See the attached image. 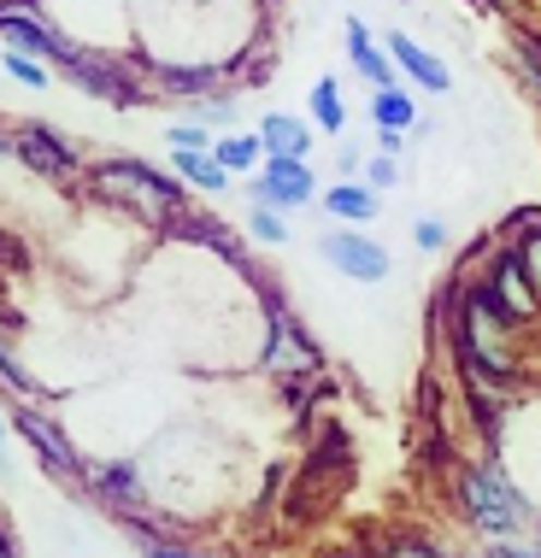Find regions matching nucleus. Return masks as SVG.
<instances>
[{
    "mask_svg": "<svg viewBox=\"0 0 541 558\" xmlns=\"http://www.w3.org/2000/svg\"><path fill=\"white\" fill-rule=\"evenodd\" d=\"M95 189L112 194V201H124V206H135L142 218H171L177 201H183V194L165 183L159 171H147L142 159H112V165H100V171H95Z\"/></svg>",
    "mask_w": 541,
    "mask_h": 558,
    "instance_id": "nucleus-1",
    "label": "nucleus"
},
{
    "mask_svg": "<svg viewBox=\"0 0 541 558\" xmlns=\"http://www.w3.org/2000/svg\"><path fill=\"white\" fill-rule=\"evenodd\" d=\"M465 506H471V518L483 523L489 535H513V530H524V518H530V506L518 500V488L501 471H471L465 476Z\"/></svg>",
    "mask_w": 541,
    "mask_h": 558,
    "instance_id": "nucleus-2",
    "label": "nucleus"
},
{
    "mask_svg": "<svg viewBox=\"0 0 541 558\" xmlns=\"http://www.w3.org/2000/svg\"><path fill=\"white\" fill-rule=\"evenodd\" d=\"M318 253L341 270V277H353V282H383V277H388V253L377 247V241L353 235V230L324 235V241H318Z\"/></svg>",
    "mask_w": 541,
    "mask_h": 558,
    "instance_id": "nucleus-3",
    "label": "nucleus"
},
{
    "mask_svg": "<svg viewBox=\"0 0 541 558\" xmlns=\"http://www.w3.org/2000/svg\"><path fill=\"white\" fill-rule=\"evenodd\" d=\"M253 201H260V206H282V213H300V206L312 201V171H306V159L270 154L265 177L253 183Z\"/></svg>",
    "mask_w": 541,
    "mask_h": 558,
    "instance_id": "nucleus-4",
    "label": "nucleus"
},
{
    "mask_svg": "<svg viewBox=\"0 0 541 558\" xmlns=\"http://www.w3.org/2000/svg\"><path fill=\"white\" fill-rule=\"evenodd\" d=\"M0 41H12V48H24V53H41V59H53V65H71V59H77V48H71L53 24H41L36 12L0 7Z\"/></svg>",
    "mask_w": 541,
    "mask_h": 558,
    "instance_id": "nucleus-5",
    "label": "nucleus"
},
{
    "mask_svg": "<svg viewBox=\"0 0 541 558\" xmlns=\"http://www.w3.org/2000/svg\"><path fill=\"white\" fill-rule=\"evenodd\" d=\"M59 71H65V83H77L83 95L107 100V107H135V88L124 83V71H118V65H107L100 53H88V59L77 53L71 65H59Z\"/></svg>",
    "mask_w": 541,
    "mask_h": 558,
    "instance_id": "nucleus-6",
    "label": "nucleus"
},
{
    "mask_svg": "<svg viewBox=\"0 0 541 558\" xmlns=\"http://www.w3.org/2000/svg\"><path fill=\"white\" fill-rule=\"evenodd\" d=\"M388 53H395V65L406 71V77H412L418 88H430V95H447V88H454V77H447V65L435 53H424L418 48L412 36H406V29H388V41H383Z\"/></svg>",
    "mask_w": 541,
    "mask_h": 558,
    "instance_id": "nucleus-7",
    "label": "nucleus"
},
{
    "mask_svg": "<svg viewBox=\"0 0 541 558\" xmlns=\"http://www.w3.org/2000/svg\"><path fill=\"white\" fill-rule=\"evenodd\" d=\"M265 365L277 376H294V371H312L318 365V347H312L300 329L282 318V312H270V347H265Z\"/></svg>",
    "mask_w": 541,
    "mask_h": 558,
    "instance_id": "nucleus-8",
    "label": "nucleus"
},
{
    "mask_svg": "<svg viewBox=\"0 0 541 558\" xmlns=\"http://www.w3.org/2000/svg\"><path fill=\"white\" fill-rule=\"evenodd\" d=\"M19 159L29 165V171H41V177H65V171H77V147H65L53 130H36V124L19 135Z\"/></svg>",
    "mask_w": 541,
    "mask_h": 558,
    "instance_id": "nucleus-9",
    "label": "nucleus"
},
{
    "mask_svg": "<svg viewBox=\"0 0 541 558\" xmlns=\"http://www.w3.org/2000/svg\"><path fill=\"white\" fill-rule=\"evenodd\" d=\"M19 429H24V441L36 447V452L53 464L59 476H77V452H71V441H65V435H59V429H53L41 412H29V405H19Z\"/></svg>",
    "mask_w": 541,
    "mask_h": 558,
    "instance_id": "nucleus-10",
    "label": "nucleus"
},
{
    "mask_svg": "<svg viewBox=\"0 0 541 558\" xmlns=\"http://www.w3.org/2000/svg\"><path fill=\"white\" fill-rule=\"evenodd\" d=\"M348 59H353V71L365 77L371 88H395V59H388L377 41H371V29L348 19Z\"/></svg>",
    "mask_w": 541,
    "mask_h": 558,
    "instance_id": "nucleus-11",
    "label": "nucleus"
},
{
    "mask_svg": "<svg viewBox=\"0 0 541 558\" xmlns=\"http://www.w3.org/2000/svg\"><path fill=\"white\" fill-rule=\"evenodd\" d=\"M260 135H265V154H282V159H306L312 154V130L289 112H270L260 124Z\"/></svg>",
    "mask_w": 541,
    "mask_h": 558,
    "instance_id": "nucleus-12",
    "label": "nucleus"
},
{
    "mask_svg": "<svg viewBox=\"0 0 541 558\" xmlns=\"http://www.w3.org/2000/svg\"><path fill=\"white\" fill-rule=\"evenodd\" d=\"M324 206L336 218H348V223H371V218L383 213V194H371V189H359V183H336V189L324 194Z\"/></svg>",
    "mask_w": 541,
    "mask_h": 558,
    "instance_id": "nucleus-13",
    "label": "nucleus"
},
{
    "mask_svg": "<svg viewBox=\"0 0 541 558\" xmlns=\"http://www.w3.org/2000/svg\"><path fill=\"white\" fill-rule=\"evenodd\" d=\"M371 118H377V130H406V124H418V107H412V95H400V88H377Z\"/></svg>",
    "mask_w": 541,
    "mask_h": 558,
    "instance_id": "nucleus-14",
    "label": "nucleus"
},
{
    "mask_svg": "<svg viewBox=\"0 0 541 558\" xmlns=\"http://www.w3.org/2000/svg\"><path fill=\"white\" fill-rule=\"evenodd\" d=\"M213 154H218L224 171H253V165H260V154H265V135H224Z\"/></svg>",
    "mask_w": 541,
    "mask_h": 558,
    "instance_id": "nucleus-15",
    "label": "nucleus"
},
{
    "mask_svg": "<svg viewBox=\"0 0 541 558\" xmlns=\"http://www.w3.org/2000/svg\"><path fill=\"white\" fill-rule=\"evenodd\" d=\"M312 118H318L329 135H341V124H348V112H341V83H336V77H318V83H312Z\"/></svg>",
    "mask_w": 541,
    "mask_h": 558,
    "instance_id": "nucleus-16",
    "label": "nucleus"
},
{
    "mask_svg": "<svg viewBox=\"0 0 541 558\" xmlns=\"http://www.w3.org/2000/svg\"><path fill=\"white\" fill-rule=\"evenodd\" d=\"M177 171H183L194 189H206V194H218L224 183H230V171L218 165V154H177Z\"/></svg>",
    "mask_w": 541,
    "mask_h": 558,
    "instance_id": "nucleus-17",
    "label": "nucleus"
},
{
    "mask_svg": "<svg viewBox=\"0 0 541 558\" xmlns=\"http://www.w3.org/2000/svg\"><path fill=\"white\" fill-rule=\"evenodd\" d=\"M165 88H183V95H201V88L218 83V65H159Z\"/></svg>",
    "mask_w": 541,
    "mask_h": 558,
    "instance_id": "nucleus-18",
    "label": "nucleus"
},
{
    "mask_svg": "<svg viewBox=\"0 0 541 558\" xmlns=\"http://www.w3.org/2000/svg\"><path fill=\"white\" fill-rule=\"evenodd\" d=\"M0 65H7V77H19L24 88H48V77H53V71H48V65H36V59H29L24 48L0 53Z\"/></svg>",
    "mask_w": 541,
    "mask_h": 558,
    "instance_id": "nucleus-19",
    "label": "nucleus"
},
{
    "mask_svg": "<svg viewBox=\"0 0 541 558\" xmlns=\"http://www.w3.org/2000/svg\"><path fill=\"white\" fill-rule=\"evenodd\" d=\"M248 230H253V241H289V223L277 218V206H253V218H248Z\"/></svg>",
    "mask_w": 541,
    "mask_h": 558,
    "instance_id": "nucleus-20",
    "label": "nucleus"
},
{
    "mask_svg": "<svg viewBox=\"0 0 541 558\" xmlns=\"http://www.w3.org/2000/svg\"><path fill=\"white\" fill-rule=\"evenodd\" d=\"M165 142H171V154H213L201 124H171V135H165Z\"/></svg>",
    "mask_w": 541,
    "mask_h": 558,
    "instance_id": "nucleus-21",
    "label": "nucleus"
},
{
    "mask_svg": "<svg viewBox=\"0 0 541 558\" xmlns=\"http://www.w3.org/2000/svg\"><path fill=\"white\" fill-rule=\"evenodd\" d=\"M100 488H107V494H118V500H135V494H142V482H135V471H130V464H118V471H107V476H100Z\"/></svg>",
    "mask_w": 541,
    "mask_h": 558,
    "instance_id": "nucleus-22",
    "label": "nucleus"
},
{
    "mask_svg": "<svg viewBox=\"0 0 541 558\" xmlns=\"http://www.w3.org/2000/svg\"><path fill=\"white\" fill-rule=\"evenodd\" d=\"M371 189H395V154L371 159Z\"/></svg>",
    "mask_w": 541,
    "mask_h": 558,
    "instance_id": "nucleus-23",
    "label": "nucleus"
},
{
    "mask_svg": "<svg viewBox=\"0 0 541 558\" xmlns=\"http://www.w3.org/2000/svg\"><path fill=\"white\" fill-rule=\"evenodd\" d=\"M442 223H435V218H418V247H442Z\"/></svg>",
    "mask_w": 541,
    "mask_h": 558,
    "instance_id": "nucleus-24",
    "label": "nucleus"
},
{
    "mask_svg": "<svg viewBox=\"0 0 541 558\" xmlns=\"http://www.w3.org/2000/svg\"><path fill=\"white\" fill-rule=\"evenodd\" d=\"M218 118H230V107L224 100H201V124H218Z\"/></svg>",
    "mask_w": 541,
    "mask_h": 558,
    "instance_id": "nucleus-25",
    "label": "nucleus"
},
{
    "mask_svg": "<svg viewBox=\"0 0 541 558\" xmlns=\"http://www.w3.org/2000/svg\"><path fill=\"white\" fill-rule=\"evenodd\" d=\"M142 558H189V553H177V547H159V541H147Z\"/></svg>",
    "mask_w": 541,
    "mask_h": 558,
    "instance_id": "nucleus-26",
    "label": "nucleus"
},
{
    "mask_svg": "<svg viewBox=\"0 0 541 558\" xmlns=\"http://www.w3.org/2000/svg\"><path fill=\"white\" fill-rule=\"evenodd\" d=\"M395 558H435L430 547H406V553H395Z\"/></svg>",
    "mask_w": 541,
    "mask_h": 558,
    "instance_id": "nucleus-27",
    "label": "nucleus"
},
{
    "mask_svg": "<svg viewBox=\"0 0 541 558\" xmlns=\"http://www.w3.org/2000/svg\"><path fill=\"white\" fill-rule=\"evenodd\" d=\"M7 154H19V142H7V135H0V159H7Z\"/></svg>",
    "mask_w": 541,
    "mask_h": 558,
    "instance_id": "nucleus-28",
    "label": "nucleus"
},
{
    "mask_svg": "<svg viewBox=\"0 0 541 558\" xmlns=\"http://www.w3.org/2000/svg\"><path fill=\"white\" fill-rule=\"evenodd\" d=\"M501 558H530V553H513V547H501Z\"/></svg>",
    "mask_w": 541,
    "mask_h": 558,
    "instance_id": "nucleus-29",
    "label": "nucleus"
},
{
    "mask_svg": "<svg viewBox=\"0 0 541 558\" xmlns=\"http://www.w3.org/2000/svg\"><path fill=\"white\" fill-rule=\"evenodd\" d=\"M0 558H12V547H7V541H0Z\"/></svg>",
    "mask_w": 541,
    "mask_h": 558,
    "instance_id": "nucleus-30",
    "label": "nucleus"
}]
</instances>
